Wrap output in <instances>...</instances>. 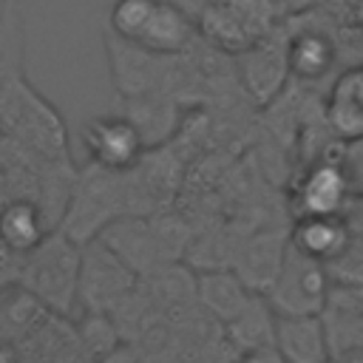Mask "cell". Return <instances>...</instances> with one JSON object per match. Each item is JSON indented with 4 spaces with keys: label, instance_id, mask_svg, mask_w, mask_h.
<instances>
[{
    "label": "cell",
    "instance_id": "6da1fadb",
    "mask_svg": "<svg viewBox=\"0 0 363 363\" xmlns=\"http://www.w3.org/2000/svg\"><path fill=\"white\" fill-rule=\"evenodd\" d=\"M79 269H82V244L65 230L54 227L40 247L23 255L20 286L28 289L40 303L54 315H65L79 298Z\"/></svg>",
    "mask_w": 363,
    "mask_h": 363
},
{
    "label": "cell",
    "instance_id": "d6986e66",
    "mask_svg": "<svg viewBox=\"0 0 363 363\" xmlns=\"http://www.w3.org/2000/svg\"><path fill=\"white\" fill-rule=\"evenodd\" d=\"M235 363H289V360L284 357V352L275 343H267V346H255V349L238 352Z\"/></svg>",
    "mask_w": 363,
    "mask_h": 363
},
{
    "label": "cell",
    "instance_id": "44dd1931",
    "mask_svg": "<svg viewBox=\"0 0 363 363\" xmlns=\"http://www.w3.org/2000/svg\"><path fill=\"white\" fill-rule=\"evenodd\" d=\"M0 363H20V357H17L11 343H0Z\"/></svg>",
    "mask_w": 363,
    "mask_h": 363
},
{
    "label": "cell",
    "instance_id": "30bf717a",
    "mask_svg": "<svg viewBox=\"0 0 363 363\" xmlns=\"http://www.w3.org/2000/svg\"><path fill=\"white\" fill-rule=\"evenodd\" d=\"M275 346L289 363H332L323 315H278Z\"/></svg>",
    "mask_w": 363,
    "mask_h": 363
},
{
    "label": "cell",
    "instance_id": "603a6c76",
    "mask_svg": "<svg viewBox=\"0 0 363 363\" xmlns=\"http://www.w3.org/2000/svg\"><path fill=\"white\" fill-rule=\"evenodd\" d=\"M354 26L363 31V3H360V6H357V11H354Z\"/></svg>",
    "mask_w": 363,
    "mask_h": 363
},
{
    "label": "cell",
    "instance_id": "8fae6325",
    "mask_svg": "<svg viewBox=\"0 0 363 363\" xmlns=\"http://www.w3.org/2000/svg\"><path fill=\"white\" fill-rule=\"evenodd\" d=\"M255 295L258 292L235 269L213 267V269L199 272V303L221 326H227L233 318H238Z\"/></svg>",
    "mask_w": 363,
    "mask_h": 363
},
{
    "label": "cell",
    "instance_id": "ba28073f",
    "mask_svg": "<svg viewBox=\"0 0 363 363\" xmlns=\"http://www.w3.org/2000/svg\"><path fill=\"white\" fill-rule=\"evenodd\" d=\"M352 199V179L340 159H318L295 182V210L303 213H343Z\"/></svg>",
    "mask_w": 363,
    "mask_h": 363
},
{
    "label": "cell",
    "instance_id": "4fadbf2b",
    "mask_svg": "<svg viewBox=\"0 0 363 363\" xmlns=\"http://www.w3.org/2000/svg\"><path fill=\"white\" fill-rule=\"evenodd\" d=\"M45 235H48L45 213L34 201L17 199L0 210V244L9 252L26 255L34 247H40Z\"/></svg>",
    "mask_w": 363,
    "mask_h": 363
},
{
    "label": "cell",
    "instance_id": "9a60e30c",
    "mask_svg": "<svg viewBox=\"0 0 363 363\" xmlns=\"http://www.w3.org/2000/svg\"><path fill=\"white\" fill-rule=\"evenodd\" d=\"M326 122L337 139H346V142L363 139V105H357L346 91H340L335 85H332L329 102H326Z\"/></svg>",
    "mask_w": 363,
    "mask_h": 363
},
{
    "label": "cell",
    "instance_id": "277c9868",
    "mask_svg": "<svg viewBox=\"0 0 363 363\" xmlns=\"http://www.w3.org/2000/svg\"><path fill=\"white\" fill-rule=\"evenodd\" d=\"M142 275L116 255L99 235L82 244V269H79V301L94 312H113L136 286Z\"/></svg>",
    "mask_w": 363,
    "mask_h": 363
},
{
    "label": "cell",
    "instance_id": "7a4b0ae2",
    "mask_svg": "<svg viewBox=\"0 0 363 363\" xmlns=\"http://www.w3.org/2000/svg\"><path fill=\"white\" fill-rule=\"evenodd\" d=\"M281 20L272 0H210L193 14L199 40L230 57L261 43Z\"/></svg>",
    "mask_w": 363,
    "mask_h": 363
},
{
    "label": "cell",
    "instance_id": "7402d4cb",
    "mask_svg": "<svg viewBox=\"0 0 363 363\" xmlns=\"http://www.w3.org/2000/svg\"><path fill=\"white\" fill-rule=\"evenodd\" d=\"M335 363H363V349L360 352H352V354H346V357H340Z\"/></svg>",
    "mask_w": 363,
    "mask_h": 363
},
{
    "label": "cell",
    "instance_id": "3957f363",
    "mask_svg": "<svg viewBox=\"0 0 363 363\" xmlns=\"http://www.w3.org/2000/svg\"><path fill=\"white\" fill-rule=\"evenodd\" d=\"M332 289L329 267L298 247L286 244L281 269L272 286L264 292L275 315H320Z\"/></svg>",
    "mask_w": 363,
    "mask_h": 363
},
{
    "label": "cell",
    "instance_id": "ac0fdd59",
    "mask_svg": "<svg viewBox=\"0 0 363 363\" xmlns=\"http://www.w3.org/2000/svg\"><path fill=\"white\" fill-rule=\"evenodd\" d=\"M332 85L340 88V91H346L357 105H363V65H352V68H346Z\"/></svg>",
    "mask_w": 363,
    "mask_h": 363
},
{
    "label": "cell",
    "instance_id": "7c38bea8",
    "mask_svg": "<svg viewBox=\"0 0 363 363\" xmlns=\"http://www.w3.org/2000/svg\"><path fill=\"white\" fill-rule=\"evenodd\" d=\"M286 244L289 238H281V235H258L252 241H247L238 252H235V272L255 289V292H267L281 269V261H284V252H286Z\"/></svg>",
    "mask_w": 363,
    "mask_h": 363
},
{
    "label": "cell",
    "instance_id": "ffe728a7",
    "mask_svg": "<svg viewBox=\"0 0 363 363\" xmlns=\"http://www.w3.org/2000/svg\"><path fill=\"white\" fill-rule=\"evenodd\" d=\"M272 3H275V9H278L281 17H295V14L309 11L315 0H272Z\"/></svg>",
    "mask_w": 363,
    "mask_h": 363
},
{
    "label": "cell",
    "instance_id": "52a82bcc",
    "mask_svg": "<svg viewBox=\"0 0 363 363\" xmlns=\"http://www.w3.org/2000/svg\"><path fill=\"white\" fill-rule=\"evenodd\" d=\"M286 20V65L289 74L301 82L323 79L337 60V45L329 31L318 23H301L303 17H284Z\"/></svg>",
    "mask_w": 363,
    "mask_h": 363
},
{
    "label": "cell",
    "instance_id": "e0dca14e",
    "mask_svg": "<svg viewBox=\"0 0 363 363\" xmlns=\"http://www.w3.org/2000/svg\"><path fill=\"white\" fill-rule=\"evenodd\" d=\"M96 363H145V354H142V346L136 340H128L122 337L116 346H111L102 357H96Z\"/></svg>",
    "mask_w": 363,
    "mask_h": 363
},
{
    "label": "cell",
    "instance_id": "8992f818",
    "mask_svg": "<svg viewBox=\"0 0 363 363\" xmlns=\"http://www.w3.org/2000/svg\"><path fill=\"white\" fill-rule=\"evenodd\" d=\"M235 65H238V77H241L244 91L255 102L264 105V102L275 99V94L281 91V85L289 77V65H286V20H281L261 43H255L252 48L238 54Z\"/></svg>",
    "mask_w": 363,
    "mask_h": 363
},
{
    "label": "cell",
    "instance_id": "9c48e42d",
    "mask_svg": "<svg viewBox=\"0 0 363 363\" xmlns=\"http://www.w3.org/2000/svg\"><path fill=\"white\" fill-rule=\"evenodd\" d=\"M289 244L323 264H332L354 244L352 221L343 213H303L289 230Z\"/></svg>",
    "mask_w": 363,
    "mask_h": 363
},
{
    "label": "cell",
    "instance_id": "5bb4252c",
    "mask_svg": "<svg viewBox=\"0 0 363 363\" xmlns=\"http://www.w3.org/2000/svg\"><path fill=\"white\" fill-rule=\"evenodd\" d=\"M275 320H278L275 309L269 306L267 295L258 292L247 303V309L221 329H224V335H227V340L233 343L235 352H247V349H255V346L275 343Z\"/></svg>",
    "mask_w": 363,
    "mask_h": 363
},
{
    "label": "cell",
    "instance_id": "cb8c5ba5",
    "mask_svg": "<svg viewBox=\"0 0 363 363\" xmlns=\"http://www.w3.org/2000/svg\"><path fill=\"white\" fill-rule=\"evenodd\" d=\"M332 363H335V360H332Z\"/></svg>",
    "mask_w": 363,
    "mask_h": 363
},
{
    "label": "cell",
    "instance_id": "2e32d148",
    "mask_svg": "<svg viewBox=\"0 0 363 363\" xmlns=\"http://www.w3.org/2000/svg\"><path fill=\"white\" fill-rule=\"evenodd\" d=\"M153 3L156 0H116L108 14V28L113 31V37L130 45L139 37L142 26L147 23Z\"/></svg>",
    "mask_w": 363,
    "mask_h": 363
},
{
    "label": "cell",
    "instance_id": "5b68a950",
    "mask_svg": "<svg viewBox=\"0 0 363 363\" xmlns=\"http://www.w3.org/2000/svg\"><path fill=\"white\" fill-rule=\"evenodd\" d=\"M82 142H85L88 159L113 173L133 170L150 150L142 130L136 128V122L125 113L94 116L82 128Z\"/></svg>",
    "mask_w": 363,
    "mask_h": 363
}]
</instances>
